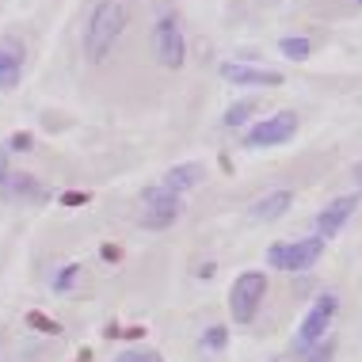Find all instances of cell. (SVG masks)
Masks as SVG:
<instances>
[{"mask_svg":"<svg viewBox=\"0 0 362 362\" xmlns=\"http://www.w3.org/2000/svg\"><path fill=\"white\" fill-rule=\"evenodd\" d=\"M0 191L8 194V199H27V202H46V187L35 180V175H23V172H16V175H8L4 183H0Z\"/></svg>","mask_w":362,"mask_h":362,"instance_id":"12","label":"cell"},{"mask_svg":"<svg viewBox=\"0 0 362 362\" xmlns=\"http://www.w3.org/2000/svg\"><path fill=\"white\" fill-rule=\"evenodd\" d=\"M298 134V115L293 111H279L271 119H259L244 134V149H271V145H286Z\"/></svg>","mask_w":362,"mask_h":362,"instance_id":"7","label":"cell"},{"mask_svg":"<svg viewBox=\"0 0 362 362\" xmlns=\"http://www.w3.org/2000/svg\"><path fill=\"white\" fill-rule=\"evenodd\" d=\"M100 256H103V263H119L122 259V248H119V244H103Z\"/></svg>","mask_w":362,"mask_h":362,"instance_id":"23","label":"cell"},{"mask_svg":"<svg viewBox=\"0 0 362 362\" xmlns=\"http://www.w3.org/2000/svg\"><path fill=\"white\" fill-rule=\"evenodd\" d=\"M103 336H107V339H119V336H122V328H119V325H107V328H103Z\"/></svg>","mask_w":362,"mask_h":362,"instance_id":"26","label":"cell"},{"mask_svg":"<svg viewBox=\"0 0 362 362\" xmlns=\"http://www.w3.org/2000/svg\"><path fill=\"white\" fill-rule=\"evenodd\" d=\"M290 206H293V191H271L252 206V218L256 221H279Z\"/></svg>","mask_w":362,"mask_h":362,"instance_id":"13","label":"cell"},{"mask_svg":"<svg viewBox=\"0 0 362 362\" xmlns=\"http://www.w3.org/2000/svg\"><path fill=\"white\" fill-rule=\"evenodd\" d=\"M275 362H279V358H275Z\"/></svg>","mask_w":362,"mask_h":362,"instance_id":"30","label":"cell"},{"mask_svg":"<svg viewBox=\"0 0 362 362\" xmlns=\"http://www.w3.org/2000/svg\"><path fill=\"white\" fill-rule=\"evenodd\" d=\"M339 313V298L336 293H320L317 301L309 305V313L301 317V325H298V336H293V347L305 355L309 347H317L320 339L328 336V328H332V317Z\"/></svg>","mask_w":362,"mask_h":362,"instance_id":"4","label":"cell"},{"mask_svg":"<svg viewBox=\"0 0 362 362\" xmlns=\"http://www.w3.org/2000/svg\"><path fill=\"white\" fill-rule=\"evenodd\" d=\"M153 54H156V62H160L164 69H180L183 54H187V46H183L180 16L168 12V8H164V12L156 16V23H153Z\"/></svg>","mask_w":362,"mask_h":362,"instance_id":"5","label":"cell"},{"mask_svg":"<svg viewBox=\"0 0 362 362\" xmlns=\"http://www.w3.org/2000/svg\"><path fill=\"white\" fill-rule=\"evenodd\" d=\"M202 175H206V168H202L199 160H187V164H175V168L164 172V183H160V187H168L172 194H183V191L199 187Z\"/></svg>","mask_w":362,"mask_h":362,"instance_id":"11","label":"cell"},{"mask_svg":"<svg viewBox=\"0 0 362 362\" xmlns=\"http://www.w3.org/2000/svg\"><path fill=\"white\" fill-rule=\"evenodd\" d=\"M115 362H164L160 351H149V347H141V351H122Z\"/></svg>","mask_w":362,"mask_h":362,"instance_id":"20","label":"cell"},{"mask_svg":"<svg viewBox=\"0 0 362 362\" xmlns=\"http://www.w3.org/2000/svg\"><path fill=\"white\" fill-rule=\"evenodd\" d=\"M358 4H362V0H358Z\"/></svg>","mask_w":362,"mask_h":362,"instance_id":"29","label":"cell"},{"mask_svg":"<svg viewBox=\"0 0 362 362\" xmlns=\"http://www.w3.org/2000/svg\"><path fill=\"white\" fill-rule=\"evenodd\" d=\"M351 175H355V183H358V187H362V160L355 164V172H351Z\"/></svg>","mask_w":362,"mask_h":362,"instance_id":"28","label":"cell"},{"mask_svg":"<svg viewBox=\"0 0 362 362\" xmlns=\"http://www.w3.org/2000/svg\"><path fill=\"white\" fill-rule=\"evenodd\" d=\"M27 328H31V332H42V336H62V332H65L54 317H46L42 309H31V313H27Z\"/></svg>","mask_w":362,"mask_h":362,"instance_id":"16","label":"cell"},{"mask_svg":"<svg viewBox=\"0 0 362 362\" xmlns=\"http://www.w3.org/2000/svg\"><path fill=\"white\" fill-rule=\"evenodd\" d=\"M225 347H229V328H225V325H210L206 332H202V351L221 355Z\"/></svg>","mask_w":362,"mask_h":362,"instance_id":"15","label":"cell"},{"mask_svg":"<svg viewBox=\"0 0 362 362\" xmlns=\"http://www.w3.org/2000/svg\"><path fill=\"white\" fill-rule=\"evenodd\" d=\"M27 50L16 35H0V92H12L23 81Z\"/></svg>","mask_w":362,"mask_h":362,"instance_id":"8","label":"cell"},{"mask_svg":"<svg viewBox=\"0 0 362 362\" xmlns=\"http://www.w3.org/2000/svg\"><path fill=\"white\" fill-rule=\"evenodd\" d=\"M88 202H92L88 191H65L62 194V206H88Z\"/></svg>","mask_w":362,"mask_h":362,"instance_id":"22","label":"cell"},{"mask_svg":"<svg viewBox=\"0 0 362 362\" xmlns=\"http://www.w3.org/2000/svg\"><path fill=\"white\" fill-rule=\"evenodd\" d=\"M263 293H267V275L263 271H240L233 290H229V313L237 325H252L256 320Z\"/></svg>","mask_w":362,"mask_h":362,"instance_id":"2","label":"cell"},{"mask_svg":"<svg viewBox=\"0 0 362 362\" xmlns=\"http://www.w3.org/2000/svg\"><path fill=\"white\" fill-rule=\"evenodd\" d=\"M332 358H336V336H332V339L325 336L317 347L305 351V362H332Z\"/></svg>","mask_w":362,"mask_h":362,"instance_id":"19","label":"cell"},{"mask_svg":"<svg viewBox=\"0 0 362 362\" xmlns=\"http://www.w3.org/2000/svg\"><path fill=\"white\" fill-rule=\"evenodd\" d=\"M8 149L12 153H27V149H35V138L27 130H19V134H12V141H8Z\"/></svg>","mask_w":362,"mask_h":362,"instance_id":"21","label":"cell"},{"mask_svg":"<svg viewBox=\"0 0 362 362\" xmlns=\"http://www.w3.org/2000/svg\"><path fill=\"white\" fill-rule=\"evenodd\" d=\"M145 336V328L141 325H134V328H122V339H141Z\"/></svg>","mask_w":362,"mask_h":362,"instance_id":"24","label":"cell"},{"mask_svg":"<svg viewBox=\"0 0 362 362\" xmlns=\"http://www.w3.org/2000/svg\"><path fill=\"white\" fill-rule=\"evenodd\" d=\"M221 81L240 84V88H279V84H282V73H275V69H256V65L225 62V65H221Z\"/></svg>","mask_w":362,"mask_h":362,"instance_id":"10","label":"cell"},{"mask_svg":"<svg viewBox=\"0 0 362 362\" xmlns=\"http://www.w3.org/2000/svg\"><path fill=\"white\" fill-rule=\"evenodd\" d=\"M180 214H183V194H172L168 187H149L141 194V229H153V233H160V229H172L175 221H180Z\"/></svg>","mask_w":362,"mask_h":362,"instance_id":"3","label":"cell"},{"mask_svg":"<svg viewBox=\"0 0 362 362\" xmlns=\"http://www.w3.org/2000/svg\"><path fill=\"white\" fill-rule=\"evenodd\" d=\"M126 23H130V4L126 0H100L88 16L84 27V57L88 62H107L115 42L122 38Z\"/></svg>","mask_w":362,"mask_h":362,"instance_id":"1","label":"cell"},{"mask_svg":"<svg viewBox=\"0 0 362 362\" xmlns=\"http://www.w3.org/2000/svg\"><path fill=\"white\" fill-rule=\"evenodd\" d=\"M81 271H84L81 263H65V267L54 275V282H50V286H54L57 293H69V290L76 286V282H81Z\"/></svg>","mask_w":362,"mask_h":362,"instance_id":"18","label":"cell"},{"mask_svg":"<svg viewBox=\"0 0 362 362\" xmlns=\"http://www.w3.org/2000/svg\"><path fill=\"white\" fill-rule=\"evenodd\" d=\"M214 271H218V267H214V263H202V267L194 271V275H199V279H214Z\"/></svg>","mask_w":362,"mask_h":362,"instance_id":"25","label":"cell"},{"mask_svg":"<svg viewBox=\"0 0 362 362\" xmlns=\"http://www.w3.org/2000/svg\"><path fill=\"white\" fill-rule=\"evenodd\" d=\"M355 210H358V194H339V199H332L328 206L320 210V218H317V237L332 240L351 221V214H355Z\"/></svg>","mask_w":362,"mask_h":362,"instance_id":"9","label":"cell"},{"mask_svg":"<svg viewBox=\"0 0 362 362\" xmlns=\"http://www.w3.org/2000/svg\"><path fill=\"white\" fill-rule=\"evenodd\" d=\"M256 115V100H240V103H233L229 111H225V119H221V126L225 130H240L244 122Z\"/></svg>","mask_w":362,"mask_h":362,"instance_id":"14","label":"cell"},{"mask_svg":"<svg viewBox=\"0 0 362 362\" xmlns=\"http://www.w3.org/2000/svg\"><path fill=\"white\" fill-rule=\"evenodd\" d=\"M325 256V240L309 237V240H293V244H271L267 248V263L271 271H309L313 263Z\"/></svg>","mask_w":362,"mask_h":362,"instance_id":"6","label":"cell"},{"mask_svg":"<svg viewBox=\"0 0 362 362\" xmlns=\"http://www.w3.org/2000/svg\"><path fill=\"white\" fill-rule=\"evenodd\" d=\"M73 362H92V347H81V351H76V358Z\"/></svg>","mask_w":362,"mask_h":362,"instance_id":"27","label":"cell"},{"mask_svg":"<svg viewBox=\"0 0 362 362\" xmlns=\"http://www.w3.org/2000/svg\"><path fill=\"white\" fill-rule=\"evenodd\" d=\"M279 50L290 57V62H305V57L313 54V42L309 38H298V35H290V38H282L279 42Z\"/></svg>","mask_w":362,"mask_h":362,"instance_id":"17","label":"cell"}]
</instances>
